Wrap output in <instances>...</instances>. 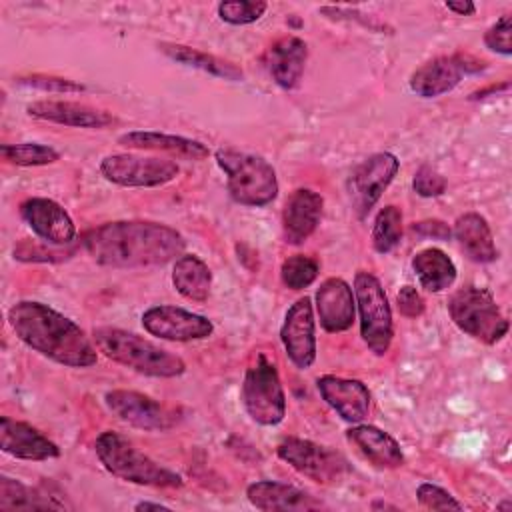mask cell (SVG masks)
Masks as SVG:
<instances>
[{
    "instance_id": "6da1fadb",
    "label": "cell",
    "mask_w": 512,
    "mask_h": 512,
    "mask_svg": "<svg viewBox=\"0 0 512 512\" xmlns=\"http://www.w3.org/2000/svg\"><path fill=\"white\" fill-rule=\"evenodd\" d=\"M84 248L100 266L142 268L162 266L182 256L184 236L166 224L150 220H116L92 228Z\"/></svg>"
},
{
    "instance_id": "7a4b0ae2",
    "label": "cell",
    "mask_w": 512,
    "mask_h": 512,
    "mask_svg": "<svg viewBox=\"0 0 512 512\" xmlns=\"http://www.w3.org/2000/svg\"><path fill=\"white\" fill-rule=\"evenodd\" d=\"M8 324L28 348L68 366L90 368L98 362V348L68 316L36 300H20L8 310Z\"/></svg>"
},
{
    "instance_id": "3957f363",
    "label": "cell",
    "mask_w": 512,
    "mask_h": 512,
    "mask_svg": "<svg viewBox=\"0 0 512 512\" xmlns=\"http://www.w3.org/2000/svg\"><path fill=\"white\" fill-rule=\"evenodd\" d=\"M92 340L98 352H102L108 360L144 376L176 378L186 370L184 360L174 352L160 348L158 344L122 328H94Z\"/></svg>"
},
{
    "instance_id": "277c9868",
    "label": "cell",
    "mask_w": 512,
    "mask_h": 512,
    "mask_svg": "<svg viewBox=\"0 0 512 512\" xmlns=\"http://www.w3.org/2000/svg\"><path fill=\"white\" fill-rule=\"evenodd\" d=\"M94 452L104 470L124 482L150 488H180L184 484L178 472L158 464L118 432H100Z\"/></svg>"
},
{
    "instance_id": "5b68a950",
    "label": "cell",
    "mask_w": 512,
    "mask_h": 512,
    "mask_svg": "<svg viewBox=\"0 0 512 512\" xmlns=\"http://www.w3.org/2000/svg\"><path fill=\"white\" fill-rule=\"evenodd\" d=\"M214 156L226 174L228 194L236 204L262 208L278 196L276 170L266 158L234 148H220Z\"/></svg>"
},
{
    "instance_id": "8992f818",
    "label": "cell",
    "mask_w": 512,
    "mask_h": 512,
    "mask_svg": "<svg viewBox=\"0 0 512 512\" xmlns=\"http://www.w3.org/2000/svg\"><path fill=\"white\" fill-rule=\"evenodd\" d=\"M452 322L470 338L482 344H496L508 334V320L486 288L464 286L448 298Z\"/></svg>"
},
{
    "instance_id": "52a82bcc",
    "label": "cell",
    "mask_w": 512,
    "mask_h": 512,
    "mask_svg": "<svg viewBox=\"0 0 512 512\" xmlns=\"http://www.w3.org/2000/svg\"><path fill=\"white\" fill-rule=\"evenodd\" d=\"M240 398L246 414L260 426H276L286 416V394L274 362L258 354L246 368Z\"/></svg>"
},
{
    "instance_id": "ba28073f",
    "label": "cell",
    "mask_w": 512,
    "mask_h": 512,
    "mask_svg": "<svg viewBox=\"0 0 512 512\" xmlns=\"http://www.w3.org/2000/svg\"><path fill=\"white\" fill-rule=\"evenodd\" d=\"M354 300L360 314V336L374 356H384L390 350L394 336L392 308L380 280L360 270L354 276Z\"/></svg>"
},
{
    "instance_id": "9c48e42d",
    "label": "cell",
    "mask_w": 512,
    "mask_h": 512,
    "mask_svg": "<svg viewBox=\"0 0 512 512\" xmlns=\"http://www.w3.org/2000/svg\"><path fill=\"white\" fill-rule=\"evenodd\" d=\"M276 454L298 474L324 486L340 482L350 472L348 460L340 452L330 446L296 436L284 438L278 444Z\"/></svg>"
},
{
    "instance_id": "30bf717a",
    "label": "cell",
    "mask_w": 512,
    "mask_h": 512,
    "mask_svg": "<svg viewBox=\"0 0 512 512\" xmlns=\"http://www.w3.org/2000/svg\"><path fill=\"white\" fill-rule=\"evenodd\" d=\"M100 174L124 188H156L172 182L180 168L174 160L140 154H108L100 160Z\"/></svg>"
},
{
    "instance_id": "8fae6325",
    "label": "cell",
    "mask_w": 512,
    "mask_h": 512,
    "mask_svg": "<svg viewBox=\"0 0 512 512\" xmlns=\"http://www.w3.org/2000/svg\"><path fill=\"white\" fill-rule=\"evenodd\" d=\"M400 170L392 152H376L364 158L348 176V196L358 218H366Z\"/></svg>"
},
{
    "instance_id": "7c38bea8",
    "label": "cell",
    "mask_w": 512,
    "mask_h": 512,
    "mask_svg": "<svg viewBox=\"0 0 512 512\" xmlns=\"http://www.w3.org/2000/svg\"><path fill=\"white\" fill-rule=\"evenodd\" d=\"M104 402L118 420L140 430L164 432L178 422L172 408L136 390H108Z\"/></svg>"
},
{
    "instance_id": "4fadbf2b",
    "label": "cell",
    "mask_w": 512,
    "mask_h": 512,
    "mask_svg": "<svg viewBox=\"0 0 512 512\" xmlns=\"http://www.w3.org/2000/svg\"><path fill=\"white\" fill-rule=\"evenodd\" d=\"M142 326L148 334L160 340L172 342H192L212 336L214 324L196 312H190L180 306H152L142 314Z\"/></svg>"
},
{
    "instance_id": "5bb4252c",
    "label": "cell",
    "mask_w": 512,
    "mask_h": 512,
    "mask_svg": "<svg viewBox=\"0 0 512 512\" xmlns=\"http://www.w3.org/2000/svg\"><path fill=\"white\" fill-rule=\"evenodd\" d=\"M482 62L472 60L470 56L452 54V56H436L422 66H418L408 80L410 90L420 98H436L450 90H454L462 76L468 72L482 70Z\"/></svg>"
},
{
    "instance_id": "9a60e30c",
    "label": "cell",
    "mask_w": 512,
    "mask_h": 512,
    "mask_svg": "<svg viewBox=\"0 0 512 512\" xmlns=\"http://www.w3.org/2000/svg\"><path fill=\"white\" fill-rule=\"evenodd\" d=\"M280 340L286 356L298 370H308L316 360V320L308 296L298 298L284 316Z\"/></svg>"
},
{
    "instance_id": "2e32d148",
    "label": "cell",
    "mask_w": 512,
    "mask_h": 512,
    "mask_svg": "<svg viewBox=\"0 0 512 512\" xmlns=\"http://www.w3.org/2000/svg\"><path fill=\"white\" fill-rule=\"evenodd\" d=\"M20 216L28 228L50 246H66L76 238V226L70 214L54 200L32 196L20 202Z\"/></svg>"
},
{
    "instance_id": "e0dca14e",
    "label": "cell",
    "mask_w": 512,
    "mask_h": 512,
    "mask_svg": "<svg viewBox=\"0 0 512 512\" xmlns=\"http://www.w3.org/2000/svg\"><path fill=\"white\" fill-rule=\"evenodd\" d=\"M322 400L346 422L358 424L370 412V390L362 380L324 374L316 380Z\"/></svg>"
},
{
    "instance_id": "ac0fdd59",
    "label": "cell",
    "mask_w": 512,
    "mask_h": 512,
    "mask_svg": "<svg viewBox=\"0 0 512 512\" xmlns=\"http://www.w3.org/2000/svg\"><path fill=\"white\" fill-rule=\"evenodd\" d=\"M0 450L18 460L42 462L60 456L58 444L28 422L8 416L0 418Z\"/></svg>"
},
{
    "instance_id": "d6986e66",
    "label": "cell",
    "mask_w": 512,
    "mask_h": 512,
    "mask_svg": "<svg viewBox=\"0 0 512 512\" xmlns=\"http://www.w3.org/2000/svg\"><path fill=\"white\" fill-rule=\"evenodd\" d=\"M324 200L310 188H296L282 208V236L286 244H304L318 228Z\"/></svg>"
},
{
    "instance_id": "ffe728a7",
    "label": "cell",
    "mask_w": 512,
    "mask_h": 512,
    "mask_svg": "<svg viewBox=\"0 0 512 512\" xmlns=\"http://www.w3.org/2000/svg\"><path fill=\"white\" fill-rule=\"evenodd\" d=\"M26 112L36 120H46L72 128L102 130L116 124V118L110 112L70 100H36L26 106Z\"/></svg>"
},
{
    "instance_id": "44dd1931",
    "label": "cell",
    "mask_w": 512,
    "mask_h": 512,
    "mask_svg": "<svg viewBox=\"0 0 512 512\" xmlns=\"http://www.w3.org/2000/svg\"><path fill=\"white\" fill-rule=\"evenodd\" d=\"M316 312L326 332L338 334L352 326L356 316L354 290L342 278H326L316 290Z\"/></svg>"
},
{
    "instance_id": "7402d4cb",
    "label": "cell",
    "mask_w": 512,
    "mask_h": 512,
    "mask_svg": "<svg viewBox=\"0 0 512 512\" xmlns=\"http://www.w3.org/2000/svg\"><path fill=\"white\" fill-rule=\"evenodd\" d=\"M306 60L308 44L298 36L278 38L264 54L266 70L282 90H294L300 86Z\"/></svg>"
},
{
    "instance_id": "603a6c76",
    "label": "cell",
    "mask_w": 512,
    "mask_h": 512,
    "mask_svg": "<svg viewBox=\"0 0 512 512\" xmlns=\"http://www.w3.org/2000/svg\"><path fill=\"white\" fill-rule=\"evenodd\" d=\"M248 502L264 512H306L318 510L324 504L302 488L276 480H258L246 488Z\"/></svg>"
},
{
    "instance_id": "cb8c5ba5",
    "label": "cell",
    "mask_w": 512,
    "mask_h": 512,
    "mask_svg": "<svg viewBox=\"0 0 512 512\" xmlns=\"http://www.w3.org/2000/svg\"><path fill=\"white\" fill-rule=\"evenodd\" d=\"M346 440L376 468L394 470L404 464V452L394 436L372 424H352Z\"/></svg>"
},
{
    "instance_id": "d4e9b609",
    "label": "cell",
    "mask_w": 512,
    "mask_h": 512,
    "mask_svg": "<svg viewBox=\"0 0 512 512\" xmlns=\"http://www.w3.org/2000/svg\"><path fill=\"white\" fill-rule=\"evenodd\" d=\"M118 144L134 150H156L170 152L186 160H204L210 156V150L204 142L192 140L186 136L154 132V130H132L118 136Z\"/></svg>"
},
{
    "instance_id": "484cf974",
    "label": "cell",
    "mask_w": 512,
    "mask_h": 512,
    "mask_svg": "<svg viewBox=\"0 0 512 512\" xmlns=\"http://www.w3.org/2000/svg\"><path fill=\"white\" fill-rule=\"evenodd\" d=\"M452 236L458 240L464 254L478 264H490L498 258L490 224L478 212H466L458 216L452 228Z\"/></svg>"
},
{
    "instance_id": "4316f807",
    "label": "cell",
    "mask_w": 512,
    "mask_h": 512,
    "mask_svg": "<svg viewBox=\"0 0 512 512\" xmlns=\"http://www.w3.org/2000/svg\"><path fill=\"white\" fill-rule=\"evenodd\" d=\"M70 508L64 498L46 488H30L16 478L0 476V510H62Z\"/></svg>"
},
{
    "instance_id": "83f0119b",
    "label": "cell",
    "mask_w": 512,
    "mask_h": 512,
    "mask_svg": "<svg viewBox=\"0 0 512 512\" xmlns=\"http://www.w3.org/2000/svg\"><path fill=\"white\" fill-rule=\"evenodd\" d=\"M412 270L420 282V286L428 292H442L450 288L456 280V264L452 258L440 248H424L414 254Z\"/></svg>"
},
{
    "instance_id": "f1b7e54d",
    "label": "cell",
    "mask_w": 512,
    "mask_h": 512,
    "mask_svg": "<svg viewBox=\"0 0 512 512\" xmlns=\"http://www.w3.org/2000/svg\"><path fill=\"white\" fill-rule=\"evenodd\" d=\"M172 284L180 296L192 302H204L210 294L212 272L196 254H182L174 260Z\"/></svg>"
},
{
    "instance_id": "f546056e",
    "label": "cell",
    "mask_w": 512,
    "mask_h": 512,
    "mask_svg": "<svg viewBox=\"0 0 512 512\" xmlns=\"http://www.w3.org/2000/svg\"><path fill=\"white\" fill-rule=\"evenodd\" d=\"M160 50L174 62L188 66V68H196L200 72H206L210 76L216 78H224V80H232V82H240L244 78V72L234 64L228 62L224 58H218L214 54L184 46V44H160Z\"/></svg>"
},
{
    "instance_id": "4dcf8cb0",
    "label": "cell",
    "mask_w": 512,
    "mask_h": 512,
    "mask_svg": "<svg viewBox=\"0 0 512 512\" xmlns=\"http://www.w3.org/2000/svg\"><path fill=\"white\" fill-rule=\"evenodd\" d=\"M402 210L394 204L384 206L372 226V246L378 254L392 252L402 240Z\"/></svg>"
},
{
    "instance_id": "1f68e13d",
    "label": "cell",
    "mask_w": 512,
    "mask_h": 512,
    "mask_svg": "<svg viewBox=\"0 0 512 512\" xmlns=\"http://www.w3.org/2000/svg\"><path fill=\"white\" fill-rule=\"evenodd\" d=\"M0 154L8 164L14 166H46L60 158L58 150L38 142H18V144H2Z\"/></svg>"
},
{
    "instance_id": "d6a6232c",
    "label": "cell",
    "mask_w": 512,
    "mask_h": 512,
    "mask_svg": "<svg viewBox=\"0 0 512 512\" xmlns=\"http://www.w3.org/2000/svg\"><path fill=\"white\" fill-rule=\"evenodd\" d=\"M320 272V262L308 254H292L280 266L282 284L290 290L308 288Z\"/></svg>"
},
{
    "instance_id": "836d02e7",
    "label": "cell",
    "mask_w": 512,
    "mask_h": 512,
    "mask_svg": "<svg viewBox=\"0 0 512 512\" xmlns=\"http://www.w3.org/2000/svg\"><path fill=\"white\" fill-rule=\"evenodd\" d=\"M218 18L232 26H246L258 22L266 10L268 4L262 0H234V2H220L216 6Z\"/></svg>"
},
{
    "instance_id": "e575fe53",
    "label": "cell",
    "mask_w": 512,
    "mask_h": 512,
    "mask_svg": "<svg viewBox=\"0 0 512 512\" xmlns=\"http://www.w3.org/2000/svg\"><path fill=\"white\" fill-rule=\"evenodd\" d=\"M416 498H418V504L426 510H462L464 508L448 490L430 482H422L416 488Z\"/></svg>"
},
{
    "instance_id": "d590c367",
    "label": "cell",
    "mask_w": 512,
    "mask_h": 512,
    "mask_svg": "<svg viewBox=\"0 0 512 512\" xmlns=\"http://www.w3.org/2000/svg\"><path fill=\"white\" fill-rule=\"evenodd\" d=\"M484 44L488 50L510 56L512 54V18L510 14L500 16L486 32H484Z\"/></svg>"
},
{
    "instance_id": "8d00e7d4",
    "label": "cell",
    "mask_w": 512,
    "mask_h": 512,
    "mask_svg": "<svg viewBox=\"0 0 512 512\" xmlns=\"http://www.w3.org/2000/svg\"><path fill=\"white\" fill-rule=\"evenodd\" d=\"M16 84L28 86V88H36V90H44V92H58V94L82 92L84 90V86L74 82V80L60 78V76H44V74L20 76V78H16Z\"/></svg>"
},
{
    "instance_id": "74e56055",
    "label": "cell",
    "mask_w": 512,
    "mask_h": 512,
    "mask_svg": "<svg viewBox=\"0 0 512 512\" xmlns=\"http://www.w3.org/2000/svg\"><path fill=\"white\" fill-rule=\"evenodd\" d=\"M412 188L422 198H436L446 192V178L430 166H420L412 178Z\"/></svg>"
},
{
    "instance_id": "f35d334b",
    "label": "cell",
    "mask_w": 512,
    "mask_h": 512,
    "mask_svg": "<svg viewBox=\"0 0 512 512\" xmlns=\"http://www.w3.org/2000/svg\"><path fill=\"white\" fill-rule=\"evenodd\" d=\"M396 302H398L400 314L406 318H418V316H422V312L426 308L422 294L410 284L400 288V292L396 294Z\"/></svg>"
},
{
    "instance_id": "ab89813d",
    "label": "cell",
    "mask_w": 512,
    "mask_h": 512,
    "mask_svg": "<svg viewBox=\"0 0 512 512\" xmlns=\"http://www.w3.org/2000/svg\"><path fill=\"white\" fill-rule=\"evenodd\" d=\"M48 246V244H46ZM46 246H36V244H30V242H22L20 246H16L14 248V258H18V260H24V262H36V260H40V262H52V260H58V258H62V254L60 252H52L50 248H46Z\"/></svg>"
},
{
    "instance_id": "60d3db41",
    "label": "cell",
    "mask_w": 512,
    "mask_h": 512,
    "mask_svg": "<svg viewBox=\"0 0 512 512\" xmlns=\"http://www.w3.org/2000/svg\"><path fill=\"white\" fill-rule=\"evenodd\" d=\"M412 232H416L418 236H424V238H434V240H448L452 236L450 226L438 218L414 222Z\"/></svg>"
},
{
    "instance_id": "b9f144b4",
    "label": "cell",
    "mask_w": 512,
    "mask_h": 512,
    "mask_svg": "<svg viewBox=\"0 0 512 512\" xmlns=\"http://www.w3.org/2000/svg\"><path fill=\"white\" fill-rule=\"evenodd\" d=\"M444 6L458 16H472L476 12V4L470 0H452V2H446Z\"/></svg>"
},
{
    "instance_id": "7bdbcfd3",
    "label": "cell",
    "mask_w": 512,
    "mask_h": 512,
    "mask_svg": "<svg viewBox=\"0 0 512 512\" xmlns=\"http://www.w3.org/2000/svg\"><path fill=\"white\" fill-rule=\"evenodd\" d=\"M508 82H502L500 86H490V88H486V90H478V92H474L472 96H470V100H478V98H486L488 94H494V92H500V90H508Z\"/></svg>"
},
{
    "instance_id": "ee69618b",
    "label": "cell",
    "mask_w": 512,
    "mask_h": 512,
    "mask_svg": "<svg viewBox=\"0 0 512 512\" xmlns=\"http://www.w3.org/2000/svg\"><path fill=\"white\" fill-rule=\"evenodd\" d=\"M134 510H170V508L164 504H158V502H138L134 506Z\"/></svg>"
}]
</instances>
